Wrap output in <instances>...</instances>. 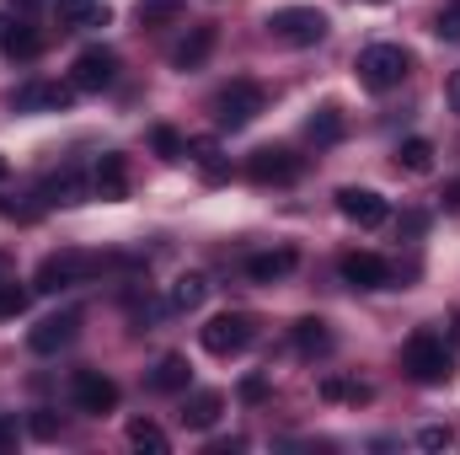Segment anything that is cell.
Wrapping results in <instances>:
<instances>
[{"label":"cell","instance_id":"d6a6232c","mask_svg":"<svg viewBox=\"0 0 460 455\" xmlns=\"http://www.w3.org/2000/svg\"><path fill=\"white\" fill-rule=\"evenodd\" d=\"M262 397H268V380L262 375H246L241 380V402H262Z\"/></svg>","mask_w":460,"mask_h":455},{"label":"cell","instance_id":"f1b7e54d","mask_svg":"<svg viewBox=\"0 0 460 455\" xmlns=\"http://www.w3.org/2000/svg\"><path fill=\"white\" fill-rule=\"evenodd\" d=\"M150 139H155V150H161L166 161H182V156H188V139H182L177 129H155Z\"/></svg>","mask_w":460,"mask_h":455},{"label":"cell","instance_id":"5b68a950","mask_svg":"<svg viewBox=\"0 0 460 455\" xmlns=\"http://www.w3.org/2000/svg\"><path fill=\"white\" fill-rule=\"evenodd\" d=\"M262 108H268V92H262L257 81L235 76L230 86H220V97H215V123L235 134V129H246V123H252V118L262 113Z\"/></svg>","mask_w":460,"mask_h":455},{"label":"cell","instance_id":"ffe728a7","mask_svg":"<svg viewBox=\"0 0 460 455\" xmlns=\"http://www.w3.org/2000/svg\"><path fill=\"white\" fill-rule=\"evenodd\" d=\"M295 348H300L305 359L332 353V327H327V322H316V317H300V322H295Z\"/></svg>","mask_w":460,"mask_h":455},{"label":"cell","instance_id":"2e32d148","mask_svg":"<svg viewBox=\"0 0 460 455\" xmlns=\"http://www.w3.org/2000/svg\"><path fill=\"white\" fill-rule=\"evenodd\" d=\"M92 193L108 199V204H118V199L128 193V166H123V156H102V161H97V172H92Z\"/></svg>","mask_w":460,"mask_h":455},{"label":"cell","instance_id":"e575fe53","mask_svg":"<svg viewBox=\"0 0 460 455\" xmlns=\"http://www.w3.org/2000/svg\"><path fill=\"white\" fill-rule=\"evenodd\" d=\"M11 445H16V418L0 413V451H11Z\"/></svg>","mask_w":460,"mask_h":455},{"label":"cell","instance_id":"9c48e42d","mask_svg":"<svg viewBox=\"0 0 460 455\" xmlns=\"http://www.w3.org/2000/svg\"><path fill=\"white\" fill-rule=\"evenodd\" d=\"M70 97H75V86H59V81H27V86L11 97V108H16V113H65Z\"/></svg>","mask_w":460,"mask_h":455},{"label":"cell","instance_id":"ac0fdd59","mask_svg":"<svg viewBox=\"0 0 460 455\" xmlns=\"http://www.w3.org/2000/svg\"><path fill=\"white\" fill-rule=\"evenodd\" d=\"M209 49H215V27H193V32L172 49V65H177V70H199V65L209 59Z\"/></svg>","mask_w":460,"mask_h":455},{"label":"cell","instance_id":"1f68e13d","mask_svg":"<svg viewBox=\"0 0 460 455\" xmlns=\"http://www.w3.org/2000/svg\"><path fill=\"white\" fill-rule=\"evenodd\" d=\"M418 445H423V451H445V445H456V434H450V429H423Z\"/></svg>","mask_w":460,"mask_h":455},{"label":"cell","instance_id":"9a60e30c","mask_svg":"<svg viewBox=\"0 0 460 455\" xmlns=\"http://www.w3.org/2000/svg\"><path fill=\"white\" fill-rule=\"evenodd\" d=\"M43 199H49V204H81V199H92V183H86L81 166H59V172L43 183Z\"/></svg>","mask_w":460,"mask_h":455},{"label":"cell","instance_id":"836d02e7","mask_svg":"<svg viewBox=\"0 0 460 455\" xmlns=\"http://www.w3.org/2000/svg\"><path fill=\"white\" fill-rule=\"evenodd\" d=\"M32 434H38V440H54V434H59V424H54L49 413H38V418H32Z\"/></svg>","mask_w":460,"mask_h":455},{"label":"cell","instance_id":"7402d4cb","mask_svg":"<svg viewBox=\"0 0 460 455\" xmlns=\"http://www.w3.org/2000/svg\"><path fill=\"white\" fill-rule=\"evenodd\" d=\"M305 134H311L316 145H338V139L348 134V123H343V113L327 103V108H316V113L305 118Z\"/></svg>","mask_w":460,"mask_h":455},{"label":"cell","instance_id":"f546056e","mask_svg":"<svg viewBox=\"0 0 460 455\" xmlns=\"http://www.w3.org/2000/svg\"><path fill=\"white\" fill-rule=\"evenodd\" d=\"M445 43H460V0H445V11H439V27H434Z\"/></svg>","mask_w":460,"mask_h":455},{"label":"cell","instance_id":"4316f807","mask_svg":"<svg viewBox=\"0 0 460 455\" xmlns=\"http://www.w3.org/2000/svg\"><path fill=\"white\" fill-rule=\"evenodd\" d=\"M128 445H134V451H166V434H161V429H155V424H150V418H134V424H128Z\"/></svg>","mask_w":460,"mask_h":455},{"label":"cell","instance_id":"277c9868","mask_svg":"<svg viewBox=\"0 0 460 455\" xmlns=\"http://www.w3.org/2000/svg\"><path fill=\"white\" fill-rule=\"evenodd\" d=\"M402 370L418 386H445L450 380V348L434 338V333H412L407 348H402Z\"/></svg>","mask_w":460,"mask_h":455},{"label":"cell","instance_id":"d4e9b609","mask_svg":"<svg viewBox=\"0 0 460 455\" xmlns=\"http://www.w3.org/2000/svg\"><path fill=\"white\" fill-rule=\"evenodd\" d=\"M204 295H209V279H204V273H182V279L172 284V311H199Z\"/></svg>","mask_w":460,"mask_h":455},{"label":"cell","instance_id":"83f0119b","mask_svg":"<svg viewBox=\"0 0 460 455\" xmlns=\"http://www.w3.org/2000/svg\"><path fill=\"white\" fill-rule=\"evenodd\" d=\"M27 311V290L16 279H0V317H22Z\"/></svg>","mask_w":460,"mask_h":455},{"label":"cell","instance_id":"ba28073f","mask_svg":"<svg viewBox=\"0 0 460 455\" xmlns=\"http://www.w3.org/2000/svg\"><path fill=\"white\" fill-rule=\"evenodd\" d=\"M70 402H75L81 413L102 418V413L118 407V386L102 375V370H75V375H70Z\"/></svg>","mask_w":460,"mask_h":455},{"label":"cell","instance_id":"7c38bea8","mask_svg":"<svg viewBox=\"0 0 460 455\" xmlns=\"http://www.w3.org/2000/svg\"><path fill=\"white\" fill-rule=\"evenodd\" d=\"M75 327H81V317H75V311H59V317H43V322L27 333V343H32V353H59V348L75 343Z\"/></svg>","mask_w":460,"mask_h":455},{"label":"cell","instance_id":"f35d334b","mask_svg":"<svg viewBox=\"0 0 460 455\" xmlns=\"http://www.w3.org/2000/svg\"><path fill=\"white\" fill-rule=\"evenodd\" d=\"M450 333H456V338H460V311H456V317H450Z\"/></svg>","mask_w":460,"mask_h":455},{"label":"cell","instance_id":"52a82bcc","mask_svg":"<svg viewBox=\"0 0 460 455\" xmlns=\"http://www.w3.org/2000/svg\"><path fill=\"white\" fill-rule=\"evenodd\" d=\"M113 81H118V54L113 49L97 43V49H81V54H75V65H70V86H75V92H108Z\"/></svg>","mask_w":460,"mask_h":455},{"label":"cell","instance_id":"d590c367","mask_svg":"<svg viewBox=\"0 0 460 455\" xmlns=\"http://www.w3.org/2000/svg\"><path fill=\"white\" fill-rule=\"evenodd\" d=\"M445 210H456V215H460V177H456V183H445Z\"/></svg>","mask_w":460,"mask_h":455},{"label":"cell","instance_id":"44dd1931","mask_svg":"<svg viewBox=\"0 0 460 455\" xmlns=\"http://www.w3.org/2000/svg\"><path fill=\"white\" fill-rule=\"evenodd\" d=\"M188 375H193L188 359H182V353H166V359L150 370V391H166V397H172V391H188Z\"/></svg>","mask_w":460,"mask_h":455},{"label":"cell","instance_id":"3957f363","mask_svg":"<svg viewBox=\"0 0 460 455\" xmlns=\"http://www.w3.org/2000/svg\"><path fill=\"white\" fill-rule=\"evenodd\" d=\"M358 81L369 86V92H396L402 81H407V70H412V59L396 49V43H369L364 54H358Z\"/></svg>","mask_w":460,"mask_h":455},{"label":"cell","instance_id":"6da1fadb","mask_svg":"<svg viewBox=\"0 0 460 455\" xmlns=\"http://www.w3.org/2000/svg\"><path fill=\"white\" fill-rule=\"evenodd\" d=\"M108 268V257H97V252H81V246H59V252H49L43 263H38V290H75V284H92L97 273Z\"/></svg>","mask_w":460,"mask_h":455},{"label":"cell","instance_id":"5bb4252c","mask_svg":"<svg viewBox=\"0 0 460 455\" xmlns=\"http://www.w3.org/2000/svg\"><path fill=\"white\" fill-rule=\"evenodd\" d=\"M295 246H273V252H252L246 257V279L252 284H273V279H284V273H295Z\"/></svg>","mask_w":460,"mask_h":455},{"label":"cell","instance_id":"8992f818","mask_svg":"<svg viewBox=\"0 0 460 455\" xmlns=\"http://www.w3.org/2000/svg\"><path fill=\"white\" fill-rule=\"evenodd\" d=\"M199 338H204V348H209L215 359H230V353H246V348H252L257 322H252L246 311H226V317H209V322L199 327Z\"/></svg>","mask_w":460,"mask_h":455},{"label":"cell","instance_id":"8fae6325","mask_svg":"<svg viewBox=\"0 0 460 455\" xmlns=\"http://www.w3.org/2000/svg\"><path fill=\"white\" fill-rule=\"evenodd\" d=\"M338 268H343V279L353 290H391V263L375 257V252H348Z\"/></svg>","mask_w":460,"mask_h":455},{"label":"cell","instance_id":"cb8c5ba5","mask_svg":"<svg viewBox=\"0 0 460 455\" xmlns=\"http://www.w3.org/2000/svg\"><path fill=\"white\" fill-rule=\"evenodd\" d=\"M396 166L402 172H412V177H423V172H434V145L429 139H402V150H396Z\"/></svg>","mask_w":460,"mask_h":455},{"label":"cell","instance_id":"484cf974","mask_svg":"<svg viewBox=\"0 0 460 455\" xmlns=\"http://www.w3.org/2000/svg\"><path fill=\"white\" fill-rule=\"evenodd\" d=\"M182 5H188V0H139L134 16H139V27H166V22L182 16Z\"/></svg>","mask_w":460,"mask_h":455},{"label":"cell","instance_id":"d6986e66","mask_svg":"<svg viewBox=\"0 0 460 455\" xmlns=\"http://www.w3.org/2000/svg\"><path fill=\"white\" fill-rule=\"evenodd\" d=\"M220 407H226L220 391H193V397L182 402V424H188V429H215V424H220Z\"/></svg>","mask_w":460,"mask_h":455},{"label":"cell","instance_id":"ab89813d","mask_svg":"<svg viewBox=\"0 0 460 455\" xmlns=\"http://www.w3.org/2000/svg\"><path fill=\"white\" fill-rule=\"evenodd\" d=\"M0 279H11V263H5V257H0Z\"/></svg>","mask_w":460,"mask_h":455},{"label":"cell","instance_id":"74e56055","mask_svg":"<svg viewBox=\"0 0 460 455\" xmlns=\"http://www.w3.org/2000/svg\"><path fill=\"white\" fill-rule=\"evenodd\" d=\"M11 5H16V11H38L43 0H11Z\"/></svg>","mask_w":460,"mask_h":455},{"label":"cell","instance_id":"4fadbf2b","mask_svg":"<svg viewBox=\"0 0 460 455\" xmlns=\"http://www.w3.org/2000/svg\"><path fill=\"white\" fill-rule=\"evenodd\" d=\"M246 172H252V183H295V177H300V156L268 145V150H252Z\"/></svg>","mask_w":460,"mask_h":455},{"label":"cell","instance_id":"e0dca14e","mask_svg":"<svg viewBox=\"0 0 460 455\" xmlns=\"http://www.w3.org/2000/svg\"><path fill=\"white\" fill-rule=\"evenodd\" d=\"M0 49L11 54V59H38L43 54V32L32 27V22H11V27H0Z\"/></svg>","mask_w":460,"mask_h":455},{"label":"cell","instance_id":"603a6c76","mask_svg":"<svg viewBox=\"0 0 460 455\" xmlns=\"http://www.w3.org/2000/svg\"><path fill=\"white\" fill-rule=\"evenodd\" d=\"M188 161H199V172L209 177V183H226L230 166L220 161V145L215 139H188Z\"/></svg>","mask_w":460,"mask_h":455},{"label":"cell","instance_id":"8d00e7d4","mask_svg":"<svg viewBox=\"0 0 460 455\" xmlns=\"http://www.w3.org/2000/svg\"><path fill=\"white\" fill-rule=\"evenodd\" d=\"M450 108H456V113H460V70H456V76H450Z\"/></svg>","mask_w":460,"mask_h":455},{"label":"cell","instance_id":"7a4b0ae2","mask_svg":"<svg viewBox=\"0 0 460 455\" xmlns=\"http://www.w3.org/2000/svg\"><path fill=\"white\" fill-rule=\"evenodd\" d=\"M327 11H316V5H284V11H273L268 16V32L279 38V43H289V49H316L322 38H327Z\"/></svg>","mask_w":460,"mask_h":455},{"label":"cell","instance_id":"30bf717a","mask_svg":"<svg viewBox=\"0 0 460 455\" xmlns=\"http://www.w3.org/2000/svg\"><path fill=\"white\" fill-rule=\"evenodd\" d=\"M338 210H343V220H353V226H364V230H375V226L391 220V204H385L375 188H343V193H338Z\"/></svg>","mask_w":460,"mask_h":455},{"label":"cell","instance_id":"4dcf8cb0","mask_svg":"<svg viewBox=\"0 0 460 455\" xmlns=\"http://www.w3.org/2000/svg\"><path fill=\"white\" fill-rule=\"evenodd\" d=\"M59 5V22H70V27H81V16L97 5V0H54Z\"/></svg>","mask_w":460,"mask_h":455},{"label":"cell","instance_id":"60d3db41","mask_svg":"<svg viewBox=\"0 0 460 455\" xmlns=\"http://www.w3.org/2000/svg\"><path fill=\"white\" fill-rule=\"evenodd\" d=\"M0 183H5V156H0Z\"/></svg>","mask_w":460,"mask_h":455}]
</instances>
